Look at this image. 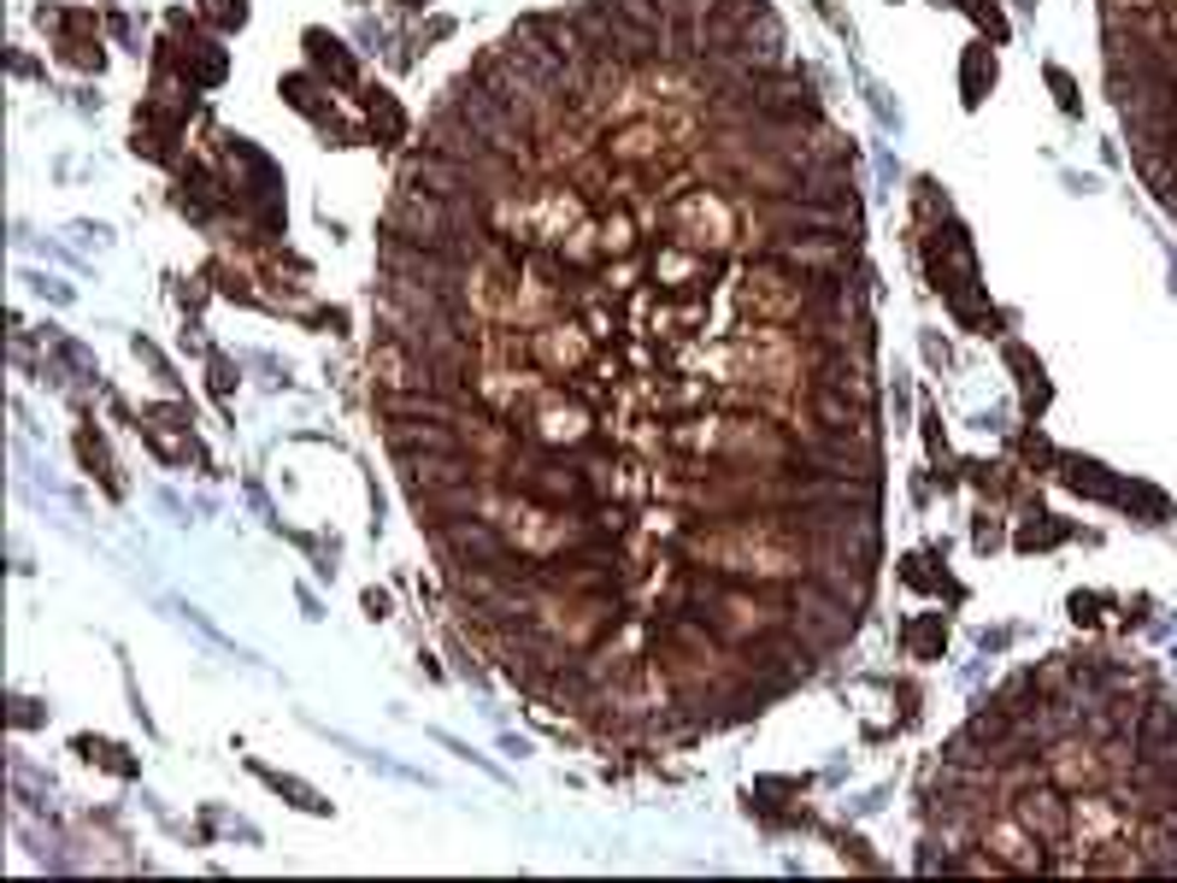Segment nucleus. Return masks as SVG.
Listing matches in <instances>:
<instances>
[{
  "label": "nucleus",
  "instance_id": "obj_10",
  "mask_svg": "<svg viewBox=\"0 0 1177 883\" xmlns=\"http://www.w3.org/2000/svg\"><path fill=\"white\" fill-rule=\"evenodd\" d=\"M1048 772H1055V784L1083 789L1089 777H1101V759H1096V748H1055L1048 754Z\"/></svg>",
  "mask_w": 1177,
  "mask_h": 883
},
{
  "label": "nucleus",
  "instance_id": "obj_14",
  "mask_svg": "<svg viewBox=\"0 0 1177 883\" xmlns=\"http://www.w3.org/2000/svg\"><path fill=\"white\" fill-rule=\"evenodd\" d=\"M183 77H189V84H218V77H224V48L195 42L189 53H183Z\"/></svg>",
  "mask_w": 1177,
  "mask_h": 883
},
{
  "label": "nucleus",
  "instance_id": "obj_13",
  "mask_svg": "<svg viewBox=\"0 0 1177 883\" xmlns=\"http://www.w3.org/2000/svg\"><path fill=\"white\" fill-rule=\"evenodd\" d=\"M659 154V125H630L625 136L612 141V159H625V166H643V159Z\"/></svg>",
  "mask_w": 1177,
  "mask_h": 883
},
{
  "label": "nucleus",
  "instance_id": "obj_25",
  "mask_svg": "<svg viewBox=\"0 0 1177 883\" xmlns=\"http://www.w3.org/2000/svg\"><path fill=\"white\" fill-rule=\"evenodd\" d=\"M365 612H371V619H383V612H389V595L371 589V595H365Z\"/></svg>",
  "mask_w": 1177,
  "mask_h": 883
},
{
  "label": "nucleus",
  "instance_id": "obj_11",
  "mask_svg": "<svg viewBox=\"0 0 1177 883\" xmlns=\"http://www.w3.org/2000/svg\"><path fill=\"white\" fill-rule=\"evenodd\" d=\"M942 648H948V619L942 612H924V619L906 625V654H913V660H942Z\"/></svg>",
  "mask_w": 1177,
  "mask_h": 883
},
{
  "label": "nucleus",
  "instance_id": "obj_2",
  "mask_svg": "<svg viewBox=\"0 0 1177 883\" xmlns=\"http://www.w3.org/2000/svg\"><path fill=\"white\" fill-rule=\"evenodd\" d=\"M707 365L718 372V383H766V389H789L801 377V347L766 324V331H748L725 347H713Z\"/></svg>",
  "mask_w": 1177,
  "mask_h": 883
},
{
  "label": "nucleus",
  "instance_id": "obj_18",
  "mask_svg": "<svg viewBox=\"0 0 1177 883\" xmlns=\"http://www.w3.org/2000/svg\"><path fill=\"white\" fill-rule=\"evenodd\" d=\"M283 100H288L295 112H306V118H318V125H330V112L318 107V89L306 84V77H283Z\"/></svg>",
  "mask_w": 1177,
  "mask_h": 883
},
{
  "label": "nucleus",
  "instance_id": "obj_9",
  "mask_svg": "<svg viewBox=\"0 0 1177 883\" xmlns=\"http://www.w3.org/2000/svg\"><path fill=\"white\" fill-rule=\"evenodd\" d=\"M1019 825H1024L1030 836H1042V842H1060V836L1071 831V813H1066L1048 789H1030V795L1019 801Z\"/></svg>",
  "mask_w": 1177,
  "mask_h": 883
},
{
  "label": "nucleus",
  "instance_id": "obj_16",
  "mask_svg": "<svg viewBox=\"0 0 1177 883\" xmlns=\"http://www.w3.org/2000/svg\"><path fill=\"white\" fill-rule=\"evenodd\" d=\"M254 772H259V777H265V784H272L277 795H288V801H295V807H306V813H324V807H330V801H324L318 789H306L301 777H283V772H265V766H254Z\"/></svg>",
  "mask_w": 1177,
  "mask_h": 883
},
{
  "label": "nucleus",
  "instance_id": "obj_4",
  "mask_svg": "<svg viewBox=\"0 0 1177 883\" xmlns=\"http://www.w3.org/2000/svg\"><path fill=\"white\" fill-rule=\"evenodd\" d=\"M718 454H725V460L777 465L783 454H789V442H783L772 424H759V419H718Z\"/></svg>",
  "mask_w": 1177,
  "mask_h": 883
},
{
  "label": "nucleus",
  "instance_id": "obj_1",
  "mask_svg": "<svg viewBox=\"0 0 1177 883\" xmlns=\"http://www.w3.org/2000/svg\"><path fill=\"white\" fill-rule=\"evenodd\" d=\"M684 553L700 571L730 578V583H789V578H807L813 571V553L801 548L777 519L725 524V530H689Z\"/></svg>",
  "mask_w": 1177,
  "mask_h": 883
},
{
  "label": "nucleus",
  "instance_id": "obj_7",
  "mask_svg": "<svg viewBox=\"0 0 1177 883\" xmlns=\"http://www.w3.org/2000/svg\"><path fill=\"white\" fill-rule=\"evenodd\" d=\"M983 848H995L989 860H995V866H1007V872H1037V866H1048L1019 818H989V825H983Z\"/></svg>",
  "mask_w": 1177,
  "mask_h": 883
},
{
  "label": "nucleus",
  "instance_id": "obj_23",
  "mask_svg": "<svg viewBox=\"0 0 1177 883\" xmlns=\"http://www.w3.org/2000/svg\"><path fill=\"white\" fill-rule=\"evenodd\" d=\"M595 248H601V236H595L589 224H577V230L560 242V254H566V259H577V265H583V259H595Z\"/></svg>",
  "mask_w": 1177,
  "mask_h": 883
},
{
  "label": "nucleus",
  "instance_id": "obj_26",
  "mask_svg": "<svg viewBox=\"0 0 1177 883\" xmlns=\"http://www.w3.org/2000/svg\"><path fill=\"white\" fill-rule=\"evenodd\" d=\"M213 389H218V395H231V365H224V360H213Z\"/></svg>",
  "mask_w": 1177,
  "mask_h": 883
},
{
  "label": "nucleus",
  "instance_id": "obj_12",
  "mask_svg": "<svg viewBox=\"0 0 1177 883\" xmlns=\"http://www.w3.org/2000/svg\"><path fill=\"white\" fill-rule=\"evenodd\" d=\"M306 48H313V66L318 71H330L336 84H354V59L342 53V42H330L324 30H306Z\"/></svg>",
  "mask_w": 1177,
  "mask_h": 883
},
{
  "label": "nucleus",
  "instance_id": "obj_15",
  "mask_svg": "<svg viewBox=\"0 0 1177 883\" xmlns=\"http://www.w3.org/2000/svg\"><path fill=\"white\" fill-rule=\"evenodd\" d=\"M371 130H377L383 141H401V130H406V118H401V107H395V95H383V89H371Z\"/></svg>",
  "mask_w": 1177,
  "mask_h": 883
},
{
  "label": "nucleus",
  "instance_id": "obj_19",
  "mask_svg": "<svg viewBox=\"0 0 1177 883\" xmlns=\"http://www.w3.org/2000/svg\"><path fill=\"white\" fill-rule=\"evenodd\" d=\"M1066 483L1071 489H1089V496H1119V483H1107L1101 465H1089V460H1071L1066 465Z\"/></svg>",
  "mask_w": 1177,
  "mask_h": 883
},
{
  "label": "nucleus",
  "instance_id": "obj_6",
  "mask_svg": "<svg viewBox=\"0 0 1177 883\" xmlns=\"http://www.w3.org/2000/svg\"><path fill=\"white\" fill-rule=\"evenodd\" d=\"M1071 836H1078L1083 848H1119L1125 813L1112 807L1107 795H1083V801H1071Z\"/></svg>",
  "mask_w": 1177,
  "mask_h": 883
},
{
  "label": "nucleus",
  "instance_id": "obj_27",
  "mask_svg": "<svg viewBox=\"0 0 1177 883\" xmlns=\"http://www.w3.org/2000/svg\"><path fill=\"white\" fill-rule=\"evenodd\" d=\"M401 7H430V0H401Z\"/></svg>",
  "mask_w": 1177,
  "mask_h": 883
},
{
  "label": "nucleus",
  "instance_id": "obj_22",
  "mask_svg": "<svg viewBox=\"0 0 1177 883\" xmlns=\"http://www.w3.org/2000/svg\"><path fill=\"white\" fill-rule=\"evenodd\" d=\"M200 12L213 18L218 30H242V24H247V0H206Z\"/></svg>",
  "mask_w": 1177,
  "mask_h": 883
},
{
  "label": "nucleus",
  "instance_id": "obj_17",
  "mask_svg": "<svg viewBox=\"0 0 1177 883\" xmlns=\"http://www.w3.org/2000/svg\"><path fill=\"white\" fill-rule=\"evenodd\" d=\"M983 84H995V59H989L983 48L965 53V107H978L983 100Z\"/></svg>",
  "mask_w": 1177,
  "mask_h": 883
},
{
  "label": "nucleus",
  "instance_id": "obj_20",
  "mask_svg": "<svg viewBox=\"0 0 1177 883\" xmlns=\"http://www.w3.org/2000/svg\"><path fill=\"white\" fill-rule=\"evenodd\" d=\"M601 248H607V254H630V248H636V224H630V213H612V218L601 224Z\"/></svg>",
  "mask_w": 1177,
  "mask_h": 883
},
{
  "label": "nucleus",
  "instance_id": "obj_8",
  "mask_svg": "<svg viewBox=\"0 0 1177 883\" xmlns=\"http://www.w3.org/2000/svg\"><path fill=\"white\" fill-rule=\"evenodd\" d=\"M530 354L548 365V372H577L589 360V336L577 324H548V331L530 336Z\"/></svg>",
  "mask_w": 1177,
  "mask_h": 883
},
{
  "label": "nucleus",
  "instance_id": "obj_21",
  "mask_svg": "<svg viewBox=\"0 0 1177 883\" xmlns=\"http://www.w3.org/2000/svg\"><path fill=\"white\" fill-rule=\"evenodd\" d=\"M77 748L89 754V759H100V766H112L118 777H136V759H124V748H112V743H89V736H82Z\"/></svg>",
  "mask_w": 1177,
  "mask_h": 883
},
{
  "label": "nucleus",
  "instance_id": "obj_24",
  "mask_svg": "<svg viewBox=\"0 0 1177 883\" xmlns=\"http://www.w3.org/2000/svg\"><path fill=\"white\" fill-rule=\"evenodd\" d=\"M1060 537H1066L1060 524H1024L1019 530V548H1048V542H1060Z\"/></svg>",
  "mask_w": 1177,
  "mask_h": 883
},
{
  "label": "nucleus",
  "instance_id": "obj_3",
  "mask_svg": "<svg viewBox=\"0 0 1177 883\" xmlns=\"http://www.w3.org/2000/svg\"><path fill=\"white\" fill-rule=\"evenodd\" d=\"M671 242L677 248H689V254H700V248H730L736 242V207L725 195H713V189H695V195H684L671 207Z\"/></svg>",
  "mask_w": 1177,
  "mask_h": 883
},
{
  "label": "nucleus",
  "instance_id": "obj_5",
  "mask_svg": "<svg viewBox=\"0 0 1177 883\" xmlns=\"http://www.w3.org/2000/svg\"><path fill=\"white\" fill-rule=\"evenodd\" d=\"M530 436L542 442V448H577V442L589 436V413H583V401L542 395V406H536V419H530Z\"/></svg>",
  "mask_w": 1177,
  "mask_h": 883
}]
</instances>
